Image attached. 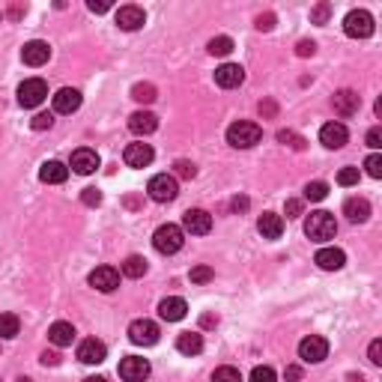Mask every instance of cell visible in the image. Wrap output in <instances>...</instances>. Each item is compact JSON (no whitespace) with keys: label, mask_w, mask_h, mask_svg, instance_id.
Masks as SVG:
<instances>
[{"label":"cell","mask_w":382,"mask_h":382,"mask_svg":"<svg viewBox=\"0 0 382 382\" xmlns=\"http://www.w3.org/2000/svg\"><path fill=\"white\" fill-rule=\"evenodd\" d=\"M334 233H338V221H334L332 212H325V209H316V212L308 215L305 236L311 242H329V239H334Z\"/></svg>","instance_id":"obj_1"},{"label":"cell","mask_w":382,"mask_h":382,"mask_svg":"<svg viewBox=\"0 0 382 382\" xmlns=\"http://www.w3.org/2000/svg\"><path fill=\"white\" fill-rule=\"evenodd\" d=\"M263 138V129L257 123H248V120H239L227 129V143L236 150H251L254 143H260Z\"/></svg>","instance_id":"obj_2"},{"label":"cell","mask_w":382,"mask_h":382,"mask_svg":"<svg viewBox=\"0 0 382 382\" xmlns=\"http://www.w3.org/2000/svg\"><path fill=\"white\" fill-rule=\"evenodd\" d=\"M152 245H156L159 254H177L183 251L185 245V230L177 224H161L156 233H152Z\"/></svg>","instance_id":"obj_3"},{"label":"cell","mask_w":382,"mask_h":382,"mask_svg":"<svg viewBox=\"0 0 382 382\" xmlns=\"http://www.w3.org/2000/svg\"><path fill=\"white\" fill-rule=\"evenodd\" d=\"M343 33L350 39H368V36H374V15L368 9H352L343 18Z\"/></svg>","instance_id":"obj_4"},{"label":"cell","mask_w":382,"mask_h":382,"mask_svg":"<svg viewBox=\"0 0 382 382\" xmlns=\"http://www.w3.org/2000/svg\"><path fill=\"white\" fill-rule=\"evenodd\" d=\"M147 194L156 200V203H170V200H177V194H179L177 177H170V174H156V177L150 179V185H147Z\"/></svg>","instance_id":"obj_5"},{"label":"cell","mask_w":382,"mask_h":382,"mask_svg":"<svg viewBox=\"0 0 382 382\" xmlns=\"http://www.w3.org/2000/svg\"><path fill=\"white\" fill-rule=\"evenodd\" d=\"M329 356V341L320 338V334H308V338L299 343V359L305 365H320V361Z\"/></svg>","instance_id":"obj_6"},{"label":"cell","mask_w":382,"mask_h":382,"mask_svg":"<svg viewBox=\"0 0 382 382\" xmlns=\"http://www.w3.org/2000/svg\"><path fill=\"white\" fill-rule=\"evenodd\" d=\"M48 96V87H45L42 78H27L21 87H18V105L21 108H39Z\"/></svg>","instance_id":"obj_7"},{"label":"cell","mask_w":382,"mask_h":382,"mask_svg":"<svg viewBox=\"0 0 382 382\" xmlns=\"http://www.w3.org/2000/svg\"><path fill=\"white\" fill-rule=\"evenodd\" d=\"M159 334L161 329L152 320H134L129 325V341L134 347H152V343H159Z\"/></svg>","instance_id":"obj_8"},{"label":"cell","mask_w":382,"mask_h":382,"mask_svg":"<svg viewBox=\"0 0 382 382\" xmlns=\"http://www.w3.org/2000/svg\"><path fill=\"white\" fill-rule=\"evenodd\" d=\"M90 287L99 290V293H114L117 287H120V272H117L114 266H99L90 272Z\"/></svg>","instance_id":"obj_9"},{"label":"cell","mask_w":382,"mask_h":382,"mask_svg":"<svg viewBox=\"0 0 382 382\" xmlns=\"http://www.w3.org/2000/svg\"><path fill=\"white\" fill-rule=\"evenodd\" d=\"M183 230L191 236H206L212 230V215H209L206 209H188L183 215Z\"/></svg>","instance_id":"obj_10"},{"label":"cell","mask_w":382,"mask_h":382,"mask_svg":"<svg viewBox=\"0 0 382 382\" xmlns=\"http://www.w3.org/2000/svg\"><path fill=\"white\" fill-rule=\"evenodd\" d=\"M150 376V361L141 356H125L120 361V379L125 382H143Z\"/></svg>","instance_id":"obj_11"},{"label":"cell","mask_w":382,"mask_h":382,"mask_svg":"<svg viewBox=\"0 0 382 382\" xmlns=\"http://www.w3.org/2000/svg\"><path fill=\"white\" fill-rule=\"evenodd\" d=\"M147 24V12H143L141 6H134V3H129V6H120L117 9V27L120 30H141V27Z\"/></svg>","instance_id":"obj_12"},{"label":"cell","mask_w":382,"mask_h":382,"mask_svg":"<svg viewBox=\"0 0 382 382\" xmlns=\"http://www.w3.org/2000/svg\"><path fill=\"white\" fill-rule=\"evenodd\" d=\"M347 141H350V132L343 123H325L320 129V143L325 150H341Z\"/></svg>","instance_id":"obj_13"},{"label":"cell","mask_w":382,"mask_h":382,"mask_svg":"<svg viewBox=\"0 0 382 382\" xmlns=\"http://www.w3.org/2000/svg\"><path fill=\"white\" fill-rule=\"evenodd\" d=\"M105 359H108V347L102 341L87 338L78 343V361H84V365H102Z\"/></svg>","instance_id":"obj_14"},{"label":"cell","mask_w":382,"mask_h":382,"mask_svg":"<svg viewBox=\"0 0 382 382\" xmlns=\"http://www.w3.org/2000/svg\"><path fill=\"white\" fill-rule=\"evenodd\" d=\"M152 159H156V152H152L150 143H129L123 152V161L129 168H150Z\"/></svg>","instance_id":"obj_15"},{"label":"cell","mask_w":382,"mask_h":382,"mask_svg":"<svg viewBox=\"0 0 382 382\" xmlns=\"http://www.w3.org/2000/svg\"><path fill=\"white\" fill-rule=\"evenodd\" d=\"M185 314H188V305L179 296H168L159 302V316L165 323H179V320H185Z\"/></svg>","instance_id":"obj_16"},{"label":"cell","mask_w":382,"mask_h":382,"mask_svg":"<svg viewBox=\"0 0 382 382\" xmlns=\"http://www.w3.org/2000/svg\"><path fill=\"white\" fill-rule=\"evenodd\" d=\"M242 81H245V69L239 63H224V66L215 69V84L221 90H233V87H239Z\"/></svg>","instance_id":"obj_17"},{"label":"cell","mask_w":382,"mask_h":382,"mask_svg":"<svg viewBox=\"0 0 382 382\" xmlns=\"http://www.w3.org/2000/svg\"><path fill=\"white\" fill-rule=\"evenodd\" d=\"M54 114H75L78 108H81V93L75 87H63L54 93Z\"/></svg>","instance_id":"obj_18"},{"label":"cell","mask_w":382,"mask_h":382,"mask_svg":"<svg viewBox=\"0 0 382 382\" xmlns=\"http://www.w3.org/2000/svg\"><path fill=\"white\" fill-rule=\"evenodd\" d=\"M69 165H72V170H75V174L90 177V174H93V170L99 168V152L81 147V150L72 152V161H69Z\"/></svg>","instance_id":"obj_19"},{"label":"cell","mask_w":382,"mask_h":382,"mask_svg":"<svg viewBox=\"0 0 382 382\" xmlns=\"http://www.w3.org/2000/svg\"><path fill=\"white\" fill-rule=\"evenodd\" d=\"M51 57V48H48V42H42V39H33V42H27L24 48H21V60L27 63V66H45Z\"/></svg>","instance_id":"obj_20"},{"label":"cell","mask_w":382,"mask_h":382,"mask_svg":"<svg viewBox=\"0 0 382 382\" xmlns=\"http://www.w3.org/2000/svg\"><path fill=\"white\" fill-rule=\"evenodd\" d=\"M159 129V117L156 114H150V111H134L132 117H129V132L132 134H152Z\"/></svg>","instance_id":"obj_21"},{"label":"cell","mask_w":382,"mask_h":382,"mask_svg":"<svg viewBox=\"0 0 382 382\" xmlns=\"http://www.w3.org/2000/svg\"><path fill=\"white\" fill-rule=\"evenodd\" d=\"M257 230L263 239H281V233H284V218L275 215V212H263L257 218Z\"/></svg>","instance_id":"obj_22"},{"label":"cell","mask_w":382,"mask_h":382,"mask_svg":"<svg viewBox=\"0 0 382 382\" xmlns=\"http://www.w3.org/2000/svg\"><path fill=\"white\" fill-rule=\"evenodd\" d=\"M314 263L325 272H338V269H343V263H347V254H343L341 248H320Z\"/></svg>","instance_id":"obj_23"},{"label":"cell","mask_w":382,"mask_h":382,"mask_svg":"<svg viewBox=\"0 0 382 382\" xmlns=\"http://www.w3.org/2000/svg\"><path fill=\"white\" fill-rule=\"evenodd\" d=\"M39 179L42 183H48V185H63L69 179V168L63 165V161H45V165L39 168Z\"/></svg>","instance_id":"obj_24"},{"label":"cell","mask_w":382,"mask_h":382,"mask_svg":"<svg viewBox=\"0 0 382 382\" xmlns=\"http://www.w3.org/2000/svg\"><path fill=\"white\" fill-rule=\"evenodd\" d=\"M361 108V96L352 93V90H341V93H334V111H338L341 117H352L359 114Z\"/></svg>","instance_id":"obj_25"},{"label":"cell","mask_w":382,"mask_h":382,"mask_svg":"<svg viewBox=\"0 0 382 382\" xmlns=\"http://www.w3.org/2000/svg\"><path fill=\"white\" fill-rule=\"evenodd\" d=\"M343 215H347L352 224H365L370 218V203L365 197H350L347 203H343Z\"/></svg>","instance_id":"obj_26"},{"label":"cell","mask_w":382,"mask_h":382,"mask_svg":"<svg viewBox=\"0 0 382 382\" xmlns=\"http://www.w3.org/2000/svg\"><path fill=\"white\" fill-rule=\"evenodd\" d=\"M48 341L54 347H72V341H75V325L72 323H54L48 329Z\"/></svg>","instance_id":"obj_27"},{"label":"cell","mask_w":382,"mask_h":382,"mask_svg":"<svg viewBox=\"0 0 382 382\" xmlns=\"http://www.w3.org/2000/svg\"><path fill=\"white\" fill-rule=\"evenodd\" d=\"M177 350L183 352V356H200L203 352V334L200 332H185L177 338Z\"/></svg>","instance_id":"obj_28"},{"label":"cell","mask_w":382,"mask_h":382,"mask_svg":"<svg viewBox=\"0 0 382 382\" xmlns=\"http://www.w3.org/2000/svg\"><path fill=\"white\" fill-rule=\"evenodd\" d=\"M147 269H150L147 260L138 257V254L123 263V275H125V278H143V275H147Z\"/></svg>","instance_id":"obj_29"},{"label":"cell","mask_w":382,"mask_h":382,"mask_svg":"<svg viewBox=\"0 0 382 382\" xmlns=\"http://www.w3.org/2000/svg\"><path fill=\"white\" fill-rule=\"evenodd\" d=\"M18 329H21V320L15 314H0V338H15Z\"/></svg>","instance_id":"obj_30"},{"label":"cell","mask_w":382,"mask_h":382,"mask_svg":"<svg viewBox=\"0 0 382 382\" xmlns=\"http://www.w3.org/2000/svg\"><path fill=\"white\" fill-rule=\"evenodd\" d=\"M209 54H212V57H227V54L233 51V39L230 36H215V39H209Z\"/></svg>","instance_id":"obj_31"},{"label":"cell","mask_w":382,"mask_h":382,"mask_svg":"<svg viewBox=\"0 0 382 382\" xmlns=\"http://www.w3.org/2000/svg\"><path fill=\"white\" fill-rule=\"evenodd\" d=\"M329 197V185L323 183V179H314V183L305 185V200H311V203H320V200Z\"/></svg>","instance_id":"obj_32"},{"label":"cell","mask_w":382,"mask_h":382,"mask_svg":"<svg viewBox=\"0 0 382 382\" xmlns=\"http://www.w3.org/2000/svg\"><path fill=\"white\" fill-rule=\"evenodd\" d=\"M156 96H159V90L152 84H134L132 87V99H134V102H141V105L156 102Z\"/></svg>","instance_id":"obj_33"},{"label":"cell","mask_w":382,"mask_h":382,"mask_svg":"<svg viewBox=\"0 0 382 382\" xmlns=\"http://www.w3.org/2000/svg\"><path fill=\"white\" fill-rule=\"evenodd\" d=\"M212 382H242V374H239V368L224 365V368H215Z\"/></svg>","instance_id":"obj_34"},{"label":"cell","mask_w":382,"mask_h":382,"mask_svg":"<svg viewBox=\"0 0 382 382\" xmlns=\"http://www.w3.org/2000/svg\"><path fill=\"white\" fill-rule=\"evenodd\" d=\"M278 141L287 143V147H293V150H305V138H302V134H296V132H290V129H281Z\"/></svg>","instance_id":"obj_35"},{"label":"cell","mask_w":382,"mask_h":382,"mask_svg":"<svg viewBox=\"0 0 382 382\" xmlns=\"http://www.w3.org/2000/svg\"><path fill=\"white\" fill-rule=\"evenodd\" d=\"M212 278H215V272L209 266H194V269H191V284H209Z\"/></svg>","instance_id":"obj_36"},{"label":"cell","mask_w":382,"mask_h":382,"mask_svg":"<svg viewBox=\"0 0 382 382\" xmlns=\"http://www.w3.org/2000/svg\"><path fill=\"white\" fill-rule=\"evenodd\" d=\"M329 15H332V6L329 3H316L311 9V24H325V21H329Z\"/></svg>","instance_id":"obj_37"},{"label":"cell","mask_w":382,"mask_h":382,"mask_svg":"<svg viewBox=\"0 0 382 382\" xmlns=\"http://www.w3.org/2000/svg\"><path fill=\"white\" fill-rule=\"evenodd\" d=\"M338 185H343V188L359 185V168H343L338 174Z\"/></svg>","instance_id":"obj_38"},{"label":"cell","mask_w":382,"mask_h":382,"mask_svg":"<svg viewBox=\"0 0 382 382\" xmlns=\"http://www.w3.org/2000/svg\"><path fill=\"white\" fill-rule=\"evenodd\" d=\"M251 382H275V370H272L269 365H260L251 370Z\"/></svg>","instance_id":"obj_39"},{"label":"cell","mask_w":382,"mask_h":382,"mask_svg":"<svg viewBox=\"0 0 382 382\" xmlns=\"http://www.w3.org/2000/svg\"><path fill=\"white\" fill-rule=\"evenodd\" d=\"M365 168H368V174L374 177V179H379V177H382V156H379V152H374V156H368Z\"/></svg>","instance_id":"obj_40"},{"label":"cell","mask_w":382,"mask_h":382,"mask_svg":"<svg viewBox=\"0 0 382 382\" xmlns=\"http://www.w3.org/2000/svg\"><path fill=\"white\" fill-rule=\"evenodd\" d=\"M30 125L36 132H42V129H51L54 125V114H36L33 120H30Z\"/></svg>","instance_id":"obj_41"},{"label":"cell","mask_w":382,"mask_h":382,"mask_svg":"<svg viewBox=\"0 0 382 382\" xmlns=\"http://www.w3.org/2000/svg\"><path fill=\"white\" fill-rule=\"evenodd\" d=\"M81 200H84V206H99V203H102V191H99V188H84Z\"/></svg>","instance_id":"obj_42"},{"label":"cell","mask_w":382,"mask_h":382,"mask_svg":"<svg viewBox=\"0 0 382 382\" xmlns=\"http://www.w3.org/2000/svg\"><path fill=\"white\" fill-rule=\"evenodd\" d=\"M177 174L183 179H194L197 177V168L191 165V161H177Z\"/></svg>","instance_id":"obj_43"},{"label":"cell","mask_w":382,"mask_h":382,"mask_svg":"<svg viewBox=\"0 0 382 382\" xmlns=\"http://www.w3.org/2000/svg\"><path fill=\"white\" fill-rule=\"evenodd\" d=\"M368 359H370V365H382V341H374V343H370Z\"/></svg>","instance_id":"obj_44"},{"label":"cell","mask_w":382,"mask_h":382,"mask_svg":"<svg viewBox=\"0 0 382 382\" xmlns=\"http://www.w3.org/2000/svg\"><path fill=\"white\" fill-rule=\"evenodd\" d=\"M368 147L370 150H379L382 147V129H379V125H374V129L368 132Z\"/></svg>","instance_id":"obj_45"},{"label":"cell","mask_w":382,"mask_h":382,"mask_svg":"<svg viewBox=\"0 0 382 382\" xmlns=\"http://www.w3.org/2000/svg\"><path fill=\"white\" fill-rule=\"evenodd\" d=\"M302 209H305V203H302V200H287V218H299V215H302Z\"/></svg>","instance_id":"obj_46"},{"label":"cell","mask_w":382,"mask_h":382,"mask_svg":"<svg viewBox=\"0 0 382 382\" xmlns=\"http://www.w3.org/2000/svg\"><path fill=\"white\" fill-rule=\"evenodd\" d=\"M39 361H42L45 368H57V365H60V356H57V352H48V350H45L42 356H39Z\"/></svg>","instance_id":"obj_47"},{"label":"cell","mask_w":382,"mask_h":382,"mask_svg":"<svg viewBox=\"0 0 382 382\" xmlns=\"http://www.w3.org/2000/svg\"><path fill=\"white\" fill-rule=\"evenodd\" d=\"M272 27H275V15H260L257 18V30H272Z\"/></svg>","instance_id":"obj_48"},{"label":"cell","mask_w":382,"mask_h":382,"mask_svg":"<svg viewBox=\"0 0 382 382\" xmlns=\"http://www.w3.org/2000/svg\"><path fill=\"white\" fill-rule=\"evenodd\" d=\"M90 12H96V15H102V12H108L111 9V3H105V0H90Z\"/></svg>","instance_id":"obj_49"},{"label":"cell","mask_w":382,"mask_h":382,"mask_svg":"<svg viewBox=\"0 0 382 382\" xmlns=\"http://www.w3.org/2000/svg\"><path fill=\"white\" fill-rule=\"evenodd\" d=\"M284 376H287V382H299V379H302V368L290 365V368L284 370Z\"/></svg>","instance_id":"obj_50"},{"label":"cell","mask_w":382,"mask_h":382,"mask_svg":"<svg viewBox=\"0 0 382 382\" xmlns=\"http://www.w3.org/2000/svg\"><path fill=\"white\" fill-rule=\"evenodd\" d=\"M230 209H233V212H245V209H248V197H233Z\"/></svg>","instance_id":"obj_51"},{"label":"cell","mask_w":382,"mask_h":382,"mask_svg":"<svg viewBox=\"0 0 382 382\" xmlns=\"http://www.w3.org/2000/svg\"><path fill=\"white\" fill-rule=\"evenodd\" d=\"M316 45L314 42H299V57H308V54H314Z\"/></svg>","instance_id":"obj_52"},{"label":"cell","mask_w":382,"mask_h":382,"mask_svg":"<svg viewBox=\"0 0 382 382\" xmlns=\"http://www.w3.org/2000/svg\"><path fill=\"white\" fill-rule=\"evenodd\" d=\"M260 114H266V117H272V114H275V105H272V102H266V105H260Z\"/></svg>","instance_id":"obj_53"},{"label":"cell","mask_w":382,"mask_h":382,"mask_svg":"<svg viewBox=\"0 0 382 382\" xmlns=\"http://www.w3.org/2000/svg\"><path fill=\"white\" fill-rule=\"evenodd\" d=\"M84 382H108V379H105V376H87Z\"/></svg>","instance_id":"obj_54"},{"label":"cell","mask_w":382,"mask_h":382,"mask_svg":"<svg viewBox=\"0 0 382 382\" xmlns=\"http://www.w3.org/2000/svg\"><path fill=\"white\" fill-rule=\"evenodd\" d=\"M18 382H30V379H27V376H21V379H18Z\"/></svg>","instance_id":"obj_55"},{"label":"cell","mask_w":382,"mask_h":382,"mask_svg":"<svg viewBox=\"0 0 382 382\" xmlns=\"http://www.w3.org/2000/svg\"><path fill=\"white\" fill-rule=\"evenodd\" d=\"M0 21H3V12H0Z\"/></svg>","instance_id":"obj_56"}]
</instances>
